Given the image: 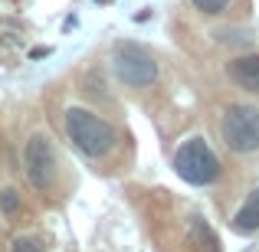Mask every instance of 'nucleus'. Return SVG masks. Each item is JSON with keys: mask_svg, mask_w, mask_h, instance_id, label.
I'll return each mask as SVG.
<instances>
[{"mask_svg": "<svg viewBox=\"0 0 259 252\" xmlns=\"http://www.w3.org/2000/svg\"><path fill=\"white\" fill-rule=\"evenodd\" d=\"M66 134L85 158H105L118 141L115 128L89 108H66Z\"/></svg>", "mask_w": 259, "mask_h": 252, "instance_id": "obj_1", "label": "nucleus"}, {"mask_svg": "<svg viewBox=\"0 0 259 252\" xmlns=\"http://www.w3.org/2000/svg\"><path fill=\"white\" fill-rule=\"evenodd\" d=\"M174 170H177L181 180L194 183V187H207V183H213L217 177H220V161H217V154L210 151L207 141H203L200 134H194V138H187L181 147H177Z\"/></svg>", "mask_w": 259, "mask_h": 252, "instance_id": "obj_2", "label": "nucleus"}, {"mask_svg": "<svg viewBox=\"0 0 259 252\" xmlns=\"http://www.w3.org/2000/svg\"><path fill=\"white\" fill-rule=\"evenodd\" d=\"M220 134L230 151L253 154L259 151V108L256 105H230L223 112Z\"/></svg>", "mask_w": 259, "mask_h": 252, "instance_id": "obj_3", "label": "nucleus"}, {"mask_svg": "<svg viewBox=\"0 0 259 252\" xmlns=\"http://www.w3.org/2000/svg\"><path fill=\"white\" fill-rule=\"evenodd\" d=\"M112 69L121 82L132 85V88H145L158 79V63H154V56L138 43H118L115 46Z\"/></svg>", "mask_w": 259, "mask_h": 252, "instance_id": "obj_4", "label": "nucleus"}, {"mask_svg": "<svg viewBox=\"0 0 259 252\" xmlns=\"http://www.w3.org/2000/svg\"><path fill=\"white\" fill-rule=\"evenodd\" d=\"M23 170L36 190H50L56 183V151H53L46 134H33L23 147Z\"/></svg>", "mask_w": 259, "mask_h": 252, "instance_id": "obj_5", "label": "nucleus"}, {"mask_svg": "<svg viewBox=\"0 0 259 252\" xmlns=\"http://www.w3.org/2000/svg\"><path fill=\"white\" fill-rule=\"evenodd\" d=\"M230 79L246 92H259V56H240L230 63Z\"/></svg>", "mask_w": 259, "mask_h": 252, "instance_id": "obj_6", "label": "nucleus"}, {"mask_svg": "<svg viewBox=\"0 0 259 252\" xmlns=\"http://www.w3.org/2000/svg\"><path fill=\"white\" fill-rule=\"evenodd\" d=\"M233 226L240 229V233H256V229H259V187L246 196V203L236 210Z\"/></svg>", "mask_w": 259, "mask_h": 252, "instance_id": "obj_7", "label": "nucleus"}, {"mask_svg": "<svg viewBox=\"0 0 259 252\" xmlns=\"http://www.w3.org/2000/svg\"><path fill=\"white\" fill-rule=\"evenodd\" d=\"M187 242H190L197 252H217V236H213V229H210L207 223L200 220V216H194V220H190V226H187Z\"/></svg>", "mask_w": 259, "mask_h": 252, "instance_id": "obj_8", "label": "nucleus"}, {"mask_svg": "<svg viewBox=\"0 0 259 252\" xmlns=\"http://www.w3.org/2000/svg\"><path fill=\"white\" fill-rule=\"evenodd\" d=\"M190 4H194L197 10H203V13H210V17H213V13H223V10H227L230 0H190Z\"/></svg>", "mask_w": 259, "mask_h": 252, "instance_id": "obj_9", "label": "nucleus"}, {"mask_svg": "<svg viewBox=\"0 0 259 252\" xmlns=\"http://www.w3.org/2000/svg\"><path fill=\"white\" fill-rule=\"evenodd\" d=\"M10 252H39V242H33V239H13V246H10Z\"/></svg>", "mask_w": 259, "mask_h": 252, "instance_id": "obj_10", "label": "nucleus"}, {"mask_svg": "<svg viewBox=\"0 0 259 252\" xmlns=\"http://www.w3.org/2000/svg\"><path fill=\"white\" fill-rule=\"evenodd\" d=\"M0 203H4V210H17V196H13V190H4V193H0Z\"/></svg>", "mask_w": 259, "mask_h": 252, "instance_id": "obj_11", "label": "nucleus"}]
</instances>
